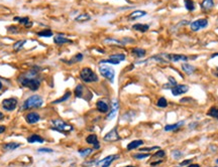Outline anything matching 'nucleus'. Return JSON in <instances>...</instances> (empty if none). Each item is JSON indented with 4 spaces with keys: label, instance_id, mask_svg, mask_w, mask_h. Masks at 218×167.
I'll return each instance as SVG.
<instances>
[{
    "label": "nucleus",
    "instance_id": "obj_45",
    "mask_svg": "<svg viewBox=\"0 0 218 167\" xmlns=\"http://www.w3.org/2000/svg\"><path fill=\"white\" fill-rule=\"evenodd\" d=\"M39 152H45V153H51V152H54V150L53 149H50V148H39V150H38Z\"/></svg>",
    "mask_w": 218,
    "mask_h": 167
},
{
    "label": "nucleus",
    "instance_id": "obj_25",
    "mask_svg": "<svg viewBox=\"0 0 218 167\" xmlns=\"http://www.w3.org/2000/svg\"><path fill=\"white\" fill-rule=\"evenodd\" d=\"M131 53H132L133 56H135L136 57H143L145 56V53H147V51L143 50V48L135 47V48H133V50H131Z\"/></svg>",
    "mask_w": 218,
    "mask_h": 167
},
{
    "label": "nucleus",
    "instance_id": "obj_36",
    "mask_svg": "<svg viewBox=\"0 0 218 167\" xmlns=\"http://www.w3.org/2000/svg\"><path fill=\"white\" fill-rule=\"evenodd\" d=\"M169 82L170 83H168L167 85H165L164 86V89H168V88H173L174 86H176L177 85V82H176V80L174 79L173 77H169Z\"/></svg>",
    "mask_w": 218,
    "mask_h": 167
},
{
    "label": "nucleus",
    "instance_id": "obj_40",
    "mask_svg": "<svg viewBox=\"0 0 218 167\" xmlns=\"http://www.w3.org/2000/svg\"><path fill=\"white\" fill-rule=\"evenodd\" d=\"M157 107H160V108H166L168 106V102L165 98H160V99L157 100Z\"/></svg>",
    "mask_w": 218,
    "mask_h": 167
},
{
    "label": "nucleus",
    "instance_id": "obj_17",
    "mask_svg": "<svg viewBox=\"0 0 218 167\" xmlns=\"http://www.w3.org/2000/svg\"><path fill=\"white\" fill-rule=\"evenodd\" d=\"M39 119H41V117H39V115L38 113H36V112H30V113H28L26 116H25V120H26V122L28 124H34L39 122Z\"/></svg>",
    "mask_w": 218,
    "mask_h": 167
},
{
    "label": "nucleus",
    "instance_id": "obj_30",
    "mask_svg": "<svg viewBox=\"0 0 218 167\" xmlns=\"http://www.w3.org/2000/svg\"><path fill=\"white\" fill-rule=\"evenodd\" d=\"M182 70L184 71L187 74H191L194 73L195 67H193V65H191L189 64H183L182 65Z\"/></svg>",
    "mask_w": 218,
    "mask_h": 167
},
{
    "label": "nucleus",
    "instance_id": "obj_16",
    "mask_svg": "<svg viewBox=\"0 0 218 167\" xmlns=\"http://www.w3.org/2000/svg\"><path fill=\"white\" fill-rule=\"evenodd\" d=\"M96 107H97V110H98L100 113H107V112L110 110L109 105L104 100H99L98 102L96 103Z\"/></svg>",
    "mask_w": 218,
    "mask_h": 167
},
{
    "label": "nucleus",
    "instance_id": "obj_37",
    "mask_svg": "<svg viewBox=\"0 0 218 167\" xmlns=\"http://www.w3.org/2000/svg\"><path fill=\"white\" fill-rule=\"evenodd\" d=\"M93 151V149L91 148H84V149H81V150H79V154L81 155L82 157H86L88 156L89 154H91Z\"/></svg>",
    "mask_w": 218,
    "mask_h": 167
},
{
    "label": "nucleus",
    "instance_id": "obj_11",
    "mask_svg": "<svg viewBox=\"0 0 218 167\" xmlns=\"http://www.w3.org/2000/svg\"><path fill=\"white\" fill-rule=\"evenodd\" d=\"M189 90V87L186 85H177L174 86L173 88H171V92L174 96H180V95H183L185 93H187Z\"/></svg>",
    "mask_w": 218,
    "mask_h": 167
},
{
    "label": "nucleus",
    "instance_id": "obj_54",
    "mask_svg": "<svg viewBox=\"0 0 218 167\" xmlns=\"http://www.w3.org/2000/svg\"><path fill=\"white\" fill-rule=\"evenodd\" d=\"M216 162H217V163H218V159H217V160H216Z\"/></svg>",
    "mask_w": 218,
    "mask_h": 167
},
{
    "label": "nucleus",
    "instance_id": "obj_29",
    "mask_svg": "<svg viewBox=\"0 0 218 167\" xmlns=\"http://www.w3.org/2000/svg\"><path fill=\"white\" fill-rule=\"evenodd\" d=\"M36 35L41 37H51V35H54V33L51 29H42L41 31H38Z\"/></svg>",
    "mask_w": 218,
    "mask_h": 167
},
{
    "label": "nucleus",
    "instance_id": "obj_26",
    "mask_svg": "<svg viewBox=\"0 0 218 167\" xmlns=\"http://www.w3.org/2000/svg\"><path fill=\"white\" fill-rule=\"evenodd\" d=\"M104 42L106 44H110V45H116V47H123L125 44H123V42L119 41V40H116V39H113V38H106L104 40Z\"/></svg>",
    "mask_w": 218,
    "mask_h": 167
},
{
    "label": "nucleus",
    "instance_id": "obj_46",
    "mask_svg": "<svg viewBox=\"0 0 218 167\" xmlns=\"http://www.w3.org/2000/svg\"><path fill=\"white\" fill-rule=\"evenodd\" d=\"M191 162H192V160H190V159H189V160H185V161H183V162H181L180 165H181V166H185V165H187V164H190Z\"/></svg>",
    "mask_w": 218,
    "mask_h": 167
},
{
    "label": "nucleus",
    "instance_id": "obj_21",
    "mask_svg": "<svg viewBox=\"0 0 218 167\" xmlns=\"http://www.w3.org/2000/svg\"><path fill=\"white\" fill-rule=\"evenodd\" d=\"M184 121H180V122H178V123H175V124H171V125H167L165 127V131H167V132H170V131H175V130H177L178 128H180V127H182L183 125H184Z\"/></svg>",
    "mask_w": 218,
    "mask_h": 167
},
{
    "label": "nucleus",
    "instance_id": "obj_22",
    "mask_svg": "<svg viewBox=\"0 0 218 167\" xmlns=\"http://www.w3.org/2000/svg\"><path fill=\"white\" fill-rule=\"evenodd\" d=\"M132 28L134 30L139 31V32H147V31L150 29V25L143 24V23H136L133 25Z\"/></svg>",
    "mask_w": 218,
    "mask_h": 167
},
{
    "label": "nucleus",
    "instance_id": "obj_51",
    "mask_svg": "<svg viewBox=\"0 0 218 167\" xmlns=\"http://www.w3.org/2000/svg\"><path fill=\"white\" fill-rule=\"evenodd\" d=\"M215 56H218V53H214V54H212V57H215Z\"/></svg>",
    "mask_w": 218,
    "mask_h": 167
},
{
    "label": "nucleus",
    "instance_id": "obj_33",
    "mask_svg": "<svg viewBox=\"0 0 218 167\" xmlns=\"http://www.w3.org/2000/svg\"><path fill=\"white\" fill-rule=\"evenodd\" d=\"M70 97H71V92H66V93L64 94V96L61 97V98H59L58 100L54 101L53 104H60V103H63V102H65V101H67V100L70 99Z\"/></svg>",
    "mask_w": 218,
    "mask_h": 167
},
{
    "label": "nucleus",
    "instance_id": "obj_39",
    "mask_svg": "<svg viewBox=\"0 0 218 167\" xmlns=\"http://www.w3.org/2000/svg\"><path fill=\"white\" fill-rule=\"evenodd\" d=\"M99 64H100V65H102V64L118 65V64H120V62H117V60H115V59H110V57H109V59H102V60H100Z\"/></svg>",
    "mask_w": 218,
    "mask_h": 167
},
{
    "label": "nucleus",
    "instance_id": "obj_47",
    "mask_svg": "<svg viewBox=\"0 0 218 167\" xmlns=\"http://www.w3.org/2000/svg\"><path fill=\"white\" fill-rule=\"evenodd\" d=\"M4 131H5V127H4V126H1V125H0V134H2Z\"/></svg>",
    "mask_w": 218,
    "mask_h": 167
},
{
    "label": "nucleus",
    "instance_id": "obj_24",
    "mask_svg": "<svg viewBox=\"0 0 218 167\" xmlns=\"http://www.w3.org/2000/svg\"><path fill=\"white\" fill-rule=\"evenodd\" d=\"M19 146H20V144L19 143H16V142H9L7 144H5L3 146L4 150H7V151H12V150H15L16 148H18Z\"/></svg>",
    "mask_w": 218,
    "mask_h": 167
},
{
    "label": "nucleus",
    "instance_id": "obj_5",
    "mask_svg": "<svg viewBox=\"0 0 218 167\" xmlns=\"http://www.w3.org/2000/svg\"><path fill=\"white\" fill-rule=\"evenodd\" d=\"M99 73L103 77L107 79L110 83L114 82L115 71H114L111 67H109V65H100L99 67Z\"/></svg>",
    "mask_w": 218,
    "mask_h": 167
},
{
    "label": "nucleus",
    "instance_id": "obj_48",
    "mask_svg": "<svg viewBox=\"0 0 218 167\" xmlns=\"http://www.w3.org/2000/svg\"><path fill=\"white\" fill-rule=\"evenodd\" d=\"M187 167H200L199 164H189Z\"/></svg>",
    "mask_w": 218,
    "mask_h": 167
},
{
    "label": "nucleus",
    "instance_id": "obj_49",
    "mask_svg": "<svg viewBox=\"0 0 218 167\" xmlns=\"http://www.w3.org/2000/svg\"><path fill=\"white\" fill-rule=\"evenodd\" d=\"M3 118H4V115H3V114H2V113H1V112H0V121H1L2 119H3Z\"/></svg>",
    "mask_w": 218,
    "mask_h": 167
},
{
    "label": "nucleus",
    "instance_id": "obj_4",
    "mask_svg": "<svg viewBox=\"0 0 218 167\" xmlns=\"http://www.w3.org/2000/svg\"><path fill=\"white\" fill-rule=\"evenodd\" d=\"M80 79L84 83H95L98 82V76L91 70L90 68H83L80 71Z\"/></svg>",
    "mask_w": 218,
    "mask_h": 167
},
{
    "label": "nucleus",
    "instance_id": "obj_9",
    "mask_svg": "<svg viewBox=\"0 0 218 167\" xmlns=\"http://www.w3.org/2000/svg\"><path fill=\"white\" fill-rule=\"evenodd\" d=\"M103 140L105 142H115V141L120 140V137L118 135V132H117V128H113L111 131H109L107 134L105 135Z\"/></svg>",
    "mask_w": 218,
    "mask_h": 167
},
{
    "label": "nucleus",
    "instance_id": "obj_2",
    "mask_svg": "<svg viewBox=\"0 0 218 167\" xmlns=\"http://www.w3.org/2000/svg\"><path fill=\"white\" fill-rule=\"evenodd\" d=\"M44 104V100L39 95H33V96L28 97L26 100L24 101L23 105H22V110H28V109H36L41 108Z\"/></svg>",
    "mask_w": 218,
    "mask_h": 167
},
{
    "label": "nucleus",
    "instance_id": "obj_43",
    "mask_svg": "<svg viewBox=\"0 0 218 167\" xmlns=\"http://www.w3.org/2000/svg\"><path fill=\"white\" fill-rule=\"evenodd\" d=\"M165 151H163V150H157V152H156L154 153V157H159V158H163L164 156H165Z\"/></svg>",
    "mask_w": 218,
    "mask_h": 167
},
{
    "label": "nucleus",
    "instance_id": "obj_7",
    "mask_svg": "<svg viewBox=\"0 0 218 167\" xmlns=\"http://www.w3.org/2000/svg\"><path fill=\"white\" fill-rule=\"evenodd\" d=\"M119 156L118 155H109V156H106L105 158H103L100 161L96 163L97 167H109L110 164L113 162L114 160L118 159Z\"/></svg>",
    "mask_w": 218,
    "mask_h": 167
},
{
    "label": "nucleus",
    "instance_id": "obj_15",
    "mask_svg": "<svg viewBox=\"0 0 218 167\" xmlns=\"http://www.w3.org/2000/svg\"><path fill=\"white\" fill-rule=\"evenodd\" d=\"M86 142H87L88 144L93 145L94 149H96V150L100 148V144L98 142V138H97V136L95 134H91V135H89V136H87V138H86Z\"/></svg>",
    "mask_w": 218,
    "mask_h": 167
},
{
    "label": "nucleus",
    "instance_id": "obj_20",
    "mask_svg": "<svg viewBox=\"0 0 218 167\" xmlns=\"http://www.w3.org/2000/svg\"><path fill=\"white\" fill-rule=\"evenodd\" d=\"M27 142L28 143H44L45 139L38 134H33L27 138Z\"/></svg>",
    "mask_w": 218,
    "mask_h": 167
},
{
    "label": "nucleus",
    "instance_id": "obj_18",
    "mask_svg": "<svg viewBox=\"0 0 218 167\" xmlns=\"http://www.w3.org/2000/svg\"><path fill=\"white\" fill-rule=\"evenodd\" d=\"M83 59H84V56H83V53H77L75 54L70 60H67V59H62L63 62H65V64L67 65H74V64H77V62H82Z\"/></svg>",
    "mask_w": 218,
    "mask_h": 167
},
{
    "label": "nucleus",
    "instance_id": "obj_38",
    "mask_svg": "<svg viewBox=\"0 0 218 167\" xmlns=\"http://www.w3.org/2000/svg\"><path fill=\"white\" fill-rule=\"evenodd\" d=\"M185 6L189 11H193L195 9V3L192 0H185Z\"/></svg>",
    "mask_w": 218,
    "mask_h": 167
},
{
    "label": "nucleus",
    "instance_id": "obj_10",
    "mask_svg": "<svg viewBox=\"0 0 218 167\" xmlns=\"http://www.w3.org/2000/svg\"><path fill=\"white\" fill-rule=\"evenodd\" d=\"M160 56L166 57L167 59H169L170 62H179V60H184V62H187L189 59L188 56H184V54H174V53H164L160 54Z\"/></svg>",
    "mask_w": 218,
    "mask_h": 167
},
{
    "label": "nucleus",
    "instance_id": "obj_52",
    "mask_svg": "<svg viewBox=\"0 0 218 167\" xmlns=\"http://www.w3.org/2000/svg\"><path fill=\"white\" fill-rule=\"evenodd\" d=\"M124 167H135V166H132V165H127V166H124Z\"/></svg>",
    "mask_w": 218,
    "mask_h": 167
},
{
    "label": "nucleus",
    "instance_id": "obj_31",
    "mask_svg": "<svg viewBox=\"0 0 218 167\" xmlns=\"http://www.w3.org/2000/svg\"><path fill=\"white\" fill-rule=\"evenodd\" d=\"M74 94H75V96L77 98H82L83 94H84V87H83V85L77 86L75 88V90H74Z\"/></svg>",
    "mask_w": 218,
    "mask_h": 167
},
{
    "label": "nucleus",
    "instance_id": "obj_23",
    "mask_svg": "<svg viewBox=\"0 0 218 167\" xmlns=\"http://www.w3.org/2000/svg\"><path fill=\"white\" fill-rule=\"evenodd\" d=\"M142 144H143L142 140H133L127 145V150L130 151V150H133V149H136L139 148V146H142Z\"/></svg>",
    "mask_w": 218,
    "mask_h": 167
},
{
    "label": "nucleus",
    "instance_id": "obj_41",
    "mask_svg": "<svg viewBox=\"0 0 218 167\" xmlns=\"http://www.w3.org/2000/svg\"><path fill=\"white\" fill-rule=\"evenodd\" d=\"M151 155L148 154V153H139V154H134L133 155V157L135 158V159H145V158H148V157H150Z\"/></svg>",
    "mask_w": 218,
    "mask_h": 167
},
{
    "label": "nucleus",
    "instance_id": "obj_13",
    "mask_svg": "<svg viewBox=\"0 0 218 167\" xmlns=\"http://www.w3.org/2000/svg\"><path fill=\"white\" fill-rule=\"evenodd\" d=\"M111 111H110V113L108 114V116H107V120H112L114 117H115V115L117 113V111H118V109H119V103H118V101H117L116 99H114L112 101V104H111Z\"/></svg>",
    "mask_w": 218,
    "mask_h": 167
},
{
    "label": "nucleus",
    "instance_id": "obj_28",
    "mask_svg": "<svg viewBox=\"0 0 218 167\" xmlns=\"http://www.w3.org/2000/svg\"><path fill=\"white\" fill-rule=\"evenodd\" d=\"M90 19H91V16L87 13H82L75 18L77 22H86V21H89Z\"/></svg>",
    "mask_w": 218,
    "mask_h": 167
},
{
    "label": "nucleus",
    "instance_id": "obj_35",
    "mask_svg": "<svg viewBox=\"0 0 218 167\" xmlns=\"http://www.w3.org/2000/svg\"><path fill=\"white\" fill-rule=\"evenodd\" d=\"M208 116L218 119V107H212L210 110L208 111Z\"/></svg>",
    "mask_w": 218,
    "mask_h": 167
},
{
    "label": "nucleus",
    "instance_id": "obj_44",
    "mask_svg": "<svg viewBox=\"0 0 218 167\" xmlns=\"http://www.w3.org/2000/svg\"><path fill=\"white\" fill-rule=\"evenodd\" d=\"M173 156H174V158L175 159H179V158L182 156V153H181V152L179 151V150H176V151H173Z\"/></svg>",
    "mask_w": 218,
    "mask_h": 167
},
{
    "label": "nucleus",
    "instance_id": "obj_8",
    "mask_svg": "<svg viewBox=\"0 0 218 167\" xmlns=\"http://www.w3.org/2000/svg\"><path fill=\"white\" fill-rule=\"evenodd\" d=\"M207 25H208V20L207 19L200 18V19H197V20H195V21L192 22L190 27L193 31H198V30L202 29V28H205Z\"/></svg>",
    "mask_w": 218,
    "mask_h": 167
},
{
    "label": "nucleus",
    "instance_id": "obj_50",
    "mask_svg": "<svg viewBox=\"0 0 218 167\" xmlns=\"http://www.w3.org/2000/svg\"><path fill=\"white\" fill-rule=\"evenodd\" d=\"M2 87H3V85H2L1 80H0V90H1V89H2Z\"/></svg>",
    "mask_w": 218,
    "mask_h": 167
},
{
    "label": "nucleus",
    "instance_id": "obj_1",
    "mask_svg": "<svg viewBox=\"0 0 218 167\" xmlns=\"http://www.w3.org/2000/svg\"><path fill=\"white\" fill-rule=\"evenodd\" d=\"M41 68L38 67L31 68L30 71L18 77V83L22 87L30 89L31 91H36L41 87V80L39 79Z\"/></svg>",
    "mask_w": 218,
    "mask_h": 167
},
{
    "label": "nucleus",
    "instance_id": "obj_34",
    "mask_svg": "<svg viewBox=\"0 0 218 167\" xmlns=\"http://www.w3.org/2000/svg\"><path fill=\"white\" fill-rule=\"evenodd\" d=\"M109 57L112 59H115L119 62H123V60H125L126 56H125L124 53H116V54H112V56H110Z\"/></svg>",
    "mask_w": 218,
    "mask_h": 167
},
{
    "label": "nucleus",
    "instance_id": "obj_42",
    "mask_svg": "<svg viewBox=\"0 0 218 167\" xmlns=\"http://www.w3.org/2000/svg\"><path fill=\"white\" fill-rule=\"evenodd\" d=\"M160 147L159 146H154V147H148V148H142L140 151L142 152H148V151H153V150H159Z\"/></svg>",
    "mask_w": 218,
    "mask_h": 167
},
{
    "label": "nucleus",
    "instance_id": "obj_3",
    "mask_svg": "<svg viewBox=\"0 0 218 167\" xmlns=\"http://www.w3.org/2000/svg\"><path fill=\"white\" fill-rule=\"evenodd\" d=\"M51 128L56 131H59L61 133H70L71 131L74 130V127L71 124L66 123L65 121L61 119H54L51 121Z\"/></svg>",
    "mask_w": 218,
    "mask_h": 167
},
{
    "label": "nucleus",
    "instance_id": "obj_53",
    "mask_svg": "<svg viewBox=\"0 0 218 167\" xmlns=\"http://www.w3.org/2000/svg\"><path fill=\"white\" fill-rule=\"evenodd\" d=\"M216 74V76L218 77V73H216V74Z\"/></svg>",
    "mask_w": 218,
    "mask_h": 167
},
{
    "label": "nucleus",
    "instance_id": "obj_12",
    "mask_svg": "<svg viewBox=\"0 0 218 167\" xmlns=\"http://www.w3.org/2000/svg\"><path fill=\"white\" fill-rule=\"evenodd\" d=\"M54 42L57 45H63V44H72V40L67 38V37L65 36V34H57V35H54Z\"/></svg>",
    "mask_w": 218,
    "mask_h": 167
},
{
    "label": "nucleus",
    "instance_id": "obj_27",
    "mask_svg": "<svg viewBox=\"0 0 218 167\" xmlns=\"http://www.w3.org/2000/svg\"><path fill=\"white\" fill-rule=\"evenodd\" d=\"M214 6V1L213 0H204L201 4V7L204 10H210L212 7Z\"/></svg>",
    "mask_w": 218,
    "mask_h": 167
},
{
    "label": "nucleus",
    "instance_id": "obj_14",
    "mask_svg": "<svg viewBox=\"0 0 218 167\" xmlns=\"http://www.w3.org/2000/svg\"><path fill=\"white\" fill-rule=\"evenodd\" d=\"M14 21H17V22H19L20 24L22 25H24L26 28H30L31 26H33V21L30 19V17H27V16H24V17H18V16H15L13 18Z\"/></svg>",
    "mask_w": 218,
    "mask_h": 167
},
{
    "label": "nucleus",
    "instance_id": "obj_32",
    "mask_svg": "<svg viewBox=\"0 0 218 167\" xmlns=\"http://www.w3.org/2000/svg\"><path fill=\"white\" fill-rule=\"evenodd\" d=\"M25 42H26V40H25V39H21V40L16 41L15 44H13V50L14 51H19L22 47H23V45H24Z\"/></svg>",
    "mask_w": 218,
    "mask_h": 167
},
{
    "label": "nucleus",
    "instance_id": "obj_19",
    "mask_svg": "<svg viewBox=\"0 0 218 167\" xmlns=\"http://www.w3.org/2000/svg\"><path fill=\"white\" fill-rule=\"evenodd\" d=\"M147 12L143 10H135V11H132L129 15H128V20H135V19H139L140 17L145 16Z\"/></svg>",
    "mask_w": 218,
    "mask_h": 167
},
{
    "label": "nucleus",
    "instance_id": "obj_6",
    "mask_svg": "<svg viewBox=\"0 0 218 167\" xmlns=\"http://www.w3.org/2000/svg\"><path fill=\"white\" fill-rule=\"evenodd\" d=\"M17 99L16 98H8L2 101V108L8 112L14 111L17 107Z\"/></svg>",
    "mask_w": 218,
    "mask_h": 167
}]
</instances>
